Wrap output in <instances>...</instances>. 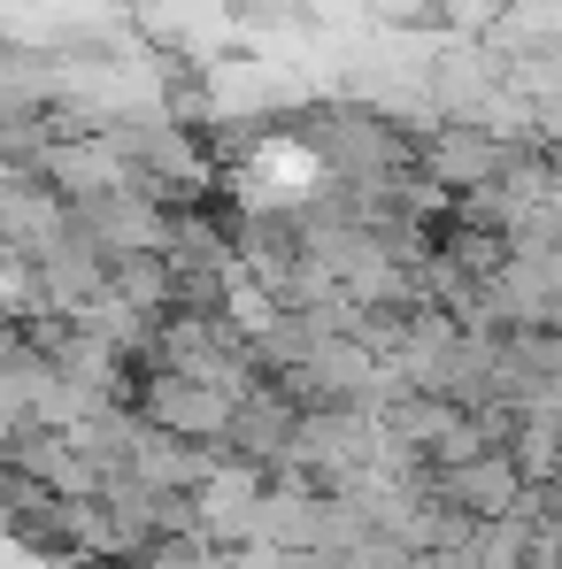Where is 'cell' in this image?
Here are the masks:
<instances>
[{
    "instance_id": "cell-3",
    "label": "cell",
    "mask_w": 562,
    "mask_h": 569,
    "mask_svg": "<svg viewBox=\"0 0 562 569\" xmlns=\"http://www.w3.org/2000/svg\"><path fill=\"white\" fill-rule=\"evenodd\" d=\"M131 408H139L155 431H178V439H200V447H224V431H231V416H239V400H231L224 385L178 378V370H147L139 392H131Z\"/></svg>"
},
{
    "instance_id": "cell-5",
    "label": "cell",
    "mask_w": 562,
    "mask_h": 569,
    "mask_svg": "<svg viewBox=\"0 0 562 569\" xmlns=\"http://www.w3.org/2000/svg\"><path fill=\"white\" fill-rule=\"evenodd\" d=\"M432 492L447 508H463L470 523H501V516H524L532 508V477L516 470V455H485L463 470H432Z\"/></svg>"
},
{
    "instance_id": "cell-2",
    "label": "cell",
    "mask_w": 562,
    "mask_h": 569,
    "mask_svg": "<svg viewBox=\"0 0 562 569\" xmlns=\"http://www.w3.org/2000/svg\"><path fill=\"white\" fill-rule=\"evenodd\" d=\"M524 147H532V139H509V131H493V123H440V131L424 139V178L447 192V200H477V192H493L516 170Z\"/></svg>"
},
{
    "instance_id": "cell-6",
    "label": "cell",
    "mask_w": 562,
    "mask_h": 569,
    "mask_svg": "<svg viewBox=\"0 0 562 569\" xmlns=\"http://www.w3.org/2000/svg\"><path fill=\"white\" fill-rule=\"evenodd\" d=\"M300 400L285 392L278 378L263 385V392H247L239 400V416H231V431H224V455H239V462H263V470H278L293 462V439H300Z\"/></svg>"
},
{
    "instance_id": "cell-1",
    "label": "cell",
    "mask_w": 562,
    "mask_h": 569,
    "mask_svg": "<svg viewBox=\"0 0 562 569\" xmlns=\"http://www.w3.org/2000/svg\"><path fill=\"white\" fill-rule=\"evenodd\" d=\"M116 147H124V162H131V186L155 192L162 208H193L200 192L216 186L208 139L186 131L178 116H124V123H116Z\"/></svg>"
},
{
    "instance_id": "cell-4",
    "label": "cell",
    "mask_w": 562,
    "mask_h": 569,
    "mask_svg": "<svg viewBox=\"0 0 562 569\" xmlns=\"http://www.w3.org/2000/svg\"><path fill=\"white\" fill-rule=\"evenodd\" d=\"M70 223H78V208L39 170H8L0 178V239H8V254H47V247L70 239Z\"/></svg>"
},
{
    "instance_id": "cell-8",
    "label": "cell",
    "mask_w": 562,
    "mask_h": 569,
    "mask_svg": "<svg viewBox=\"0 0 562 569\" xmlns=\"http://www.w3.org/2000/svg\"><path fill=\"white\" fill-rule=\"evenodd\" d=\"M385 31H401V39H424V31H440V8L432 0H363Z\"/></svg>"
},
{
    "instance_id": "cell-7",
    "label": "cell",
    "mask_w": 562,
    "mask_h": 569,
    "mask_svg": "<svg viewBox=\"0 0 562 569\" xmlns=\"http://www.w3.org/2000/svg\"><path fill=\"white\" fill-rule=\"evenodd\" d=\"M440 8V39H501L516 0H432Z\"/></svg>"
},
{
    "instance_id": "cell-9",
    "label": "cell",
    "mask_w": 562,
    "mask_h": 569,
    "mask_svg": "<svg viewBox=\"0 0 562 569\" xmlns=\"http://www.w3.org/2000/svg\"><path fill=\"white\" fill-rule=\"evenodd\" d=\"M548 162H555V170H562V139H555V147H548Z\"/></svg>"
}]
</instances>
